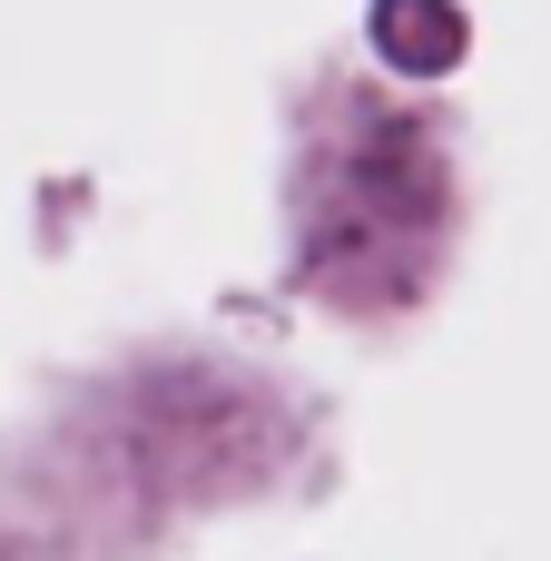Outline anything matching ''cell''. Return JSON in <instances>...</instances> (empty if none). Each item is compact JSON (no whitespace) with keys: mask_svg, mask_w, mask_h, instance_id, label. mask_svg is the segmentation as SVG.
Masks as SVG:
<instances>
[{"mask_svg":"<svg viewBox=\"0 0 551 561\" xmlns=\"http://www.w3.org/2000/svg\"><path fill=\"white\" fill-rule=\"evenodd\" d=\"M375 39H384L404 69H444V59L463 49V30H454L444 0H384V10H375Z\"/></svg>","mask_w":551,"mask_h":561,"instance_id":"6da1fadb","label":"cell"}]
</instances>
